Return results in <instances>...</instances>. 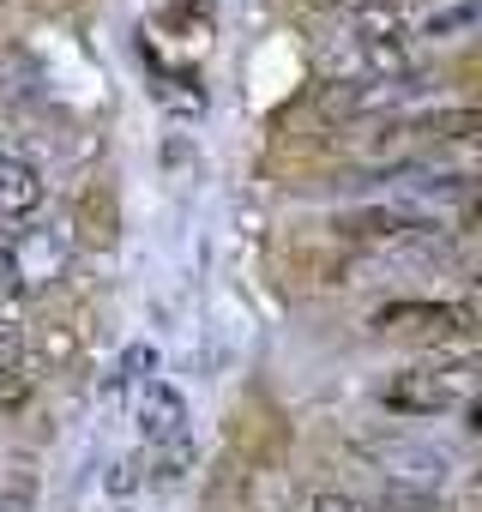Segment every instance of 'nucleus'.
Segmentation results:
<instances>
[{"mask_svg":"<svg viewBox=\"0 0 482 512\" xmlns=\"http://www.w3.org/2000/svg\"><path fill=\"white\" fill-rule=\"evenodd\" d=\"M344 241L368 247V253H386V260H416V253H440L446 241V223L434 211H416V205H362L350 217L332 223Z\"/></svg>","mask_w":482,"mask_h":512,"instance_id":"1","label":"nucleus"},{"mask_svg":"<svg viewBox=\"0 0 482 512\" xmlns=\"http://www.w3.org/2000/svg\"><path fill=\"white\" fill-rule=\"evenodd\" d=\"M43 199H49L43 175H37L25 157L0 151V217H19V223H31V217L43 211Z\"/></svg>","mask_w":482,"mask_h":512,"instance_id":"5","label":"nucleus"},{"mask_svg":"<svg viewBox=\"0 0 482 512\" xmlns=\"http://www.w3.org/2000/svg\"><path fill=\"white\" fill-rule=\"evenodd\" d=\"M151 374H157V350L151 344H127V356L115 368V386H151Z\"/></svg>","mask_w":482,"mask_h":512,"instance_id":"7","label":"nucleus"},{"mask_svg":"<svg viewBox=\"0 0 482 512\" xmlns=\"http://www.w3.org/2000/svg\"><path fill=\"white\" fill-rule=\"evenodd\" d=\"M476 290H482V272H476Z\"/></svg>","mask_w":482,"mask_h":512,"instance_id":"15","label":"nucleus"},{"mask_svg":"<svg viewBox=\"0 0 482 512\" xmlns=\"http://www.w3.org/2000/svg\"><path fill=\"white\" fill-rule=\"evenodd\" d=\"M133 422H139L145 446H175V440L187 434V398H181L169 380H151V386H139V398H133Z\"/></svg>","mask_w":482,"mask_h":512,"instance_id":"4","label":"nucleus"},{"mask_svg":"<svg viewBox=\"0 0 482 512\" xmlns=\"http://www.w3.org/2000/svg\"><path fill=\"white\" fill-rule=\"evenodd\" d=\"M25 362H37V356H31V338H25L19 314H0V368H25Z\"/></svg>","mask_w":482,"mask_h":512,"instance_id":"6","label":"nucleus"},{"mask_svg":"<svg viewBox=\"0 0 482 512\" xmlns=\"http://www.w3.org/2000/svg\"><path fill=\"white\" fill-rule=\"evenodd\" d=\"M380 404H386L392 416H440V410H452V404H470V374L422 356L416 368H404V374H392V380L380 386Z\"/></svg>","mask_w":482,"mask_h":512,"instance_id":"3","label":"nucleus"},{"mask_svg":"<svg viewBox=\"0 0 482 512\" xmlns=\"http://www.w3.org/2000/svg\"><path fill=\"white\" fill-rule=\"evenodd\" d=\"M296 512H368L356 494H338V488H314V494H302L296 500Z\"/></svg>","mask_w":482,"mask_h":512,"instance_id":"9","label":"nucleus"},{"mask_svg":"<svg viewBox=\"0 0 482 512\" xmlns=\"http://www.w3.org/2000/svg\"><path fill=\"white\" fill-rule=\"evenodd\" d=\"M458 223H464V229H482V193H470V199L458 205Z\"/></svg>","mask_w":482,"mask_h":512,"instance_id":"11","label":"nucleus"},{"mask_svg":"<svg viewBox=\"0 0 482 512\" xmlns=\"http://www.w3.org/2000/svg\"><path fill=\"white\" fill-rule=\"evenodd\" d=\"M374 332H404V338H422L428 350L446 344V338H464V332H482V302H434V296H398V302H380L368 314Z\"/></svg>","mask_w":482,"mask_h":512,"instance_id":"2","label":"nucleus"},{"mask_svg":"<svg viewBox=\"0 0 482 512\" xmlns=\"http://www.w3.org/2000/svg\"><path fill=\"white\" fill-rule=\"evenodd\" d=\"M344 7H356V13H368V7H386V0H344Z\"/></svg>","mask_w":482,"mask_h":512,"instance_id":"14","label":"nucleus"},{"mask_svg":"<svg viewBox=\"0 0 482 512\" xmlns=\"http://www.w3.org/2000/svg\"><path fill=\"white\" fill-rule=\"evenodd\" d=\"M464 410H470V428H476V434H482V398H470V404H464Z\"/></svg>","mask_w":482,"mask_h":512,"instance_id":"12","label":"nucleus"},{"mask_svg":"<svg viewBox=\"0 0 482 512\" xmlns=\"http://www.w3.org/2000/svg\"><path fill=\"white\" fill-rule=\"evenodd\" d=\"M19 302H25V260L0 253V314H19Z\"/></svg>","mask_w":482,"mask_h":512,"instance_id":"8","label":"nucleus"},{"mask_svg":"<svg viewBox=\"0 0 482 512\" xmlns=\"http://www.w3.org/2000/svg\"><path fill=\"white\" fill-rule=\"evenodd\" d=\"M145 482V458H115L109 464V494H133Z\"/></svg>","mask_w":482,"mask_h":512,"instance_id":"10","label":"nucleus"},{"mask_svg":"<svg viewBox=\"0 0 482 512\" xmlns=\"http://www.w3.org/2000/svg\"><path fill=\"white\" fill-rule=\"evenodd\" d=\"M470 506H476V512H482V470H476V476H470Z\"/></svg>","mask_w":482,"mask_h":512,"instance_id":"13","label":"nucleus"}]
</instances>
